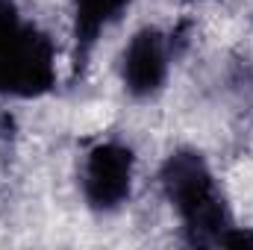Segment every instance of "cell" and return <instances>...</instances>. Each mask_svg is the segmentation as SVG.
<instances>
[{
    "label": "cell",
    "mask_w": 253,
    "mask_h": 250,
    "mask_svg": "<svg viewBox=\"0 0 253 250\" xmlns=\"http://www.w3.org/2000/svg\"><path fill=\"white\" fill-rule=\"evenodd\" d=\"M159 180H162L168 203L174 206L183 224L189 245L218 248L221 236L233 227V215L203 153L191 147L174 150L165 159Z\"/></svg>",
    "instance_id": "1"
},
{
    "label": "cell",
    "mask_w": 253,
    "mask_h": 250,
    "mask_svg": "<svg viewBox=\"0 0 253 250\" xmlns=\"http://www.w3.org/2000/svg\"><path fill=\"white\" fill-rule=\"evenodd\" d=\"M56 85L53 42L27 21H12L0 30V94L42 97Z\"/></svg>",
    "instance_id": "2"
},
{
    "label": "cell",
    "mask_w": 253,
    "mask_h": 250,
    "mask_svg": "<svg viewBox=\"0 0 253 250\" xmlns=\"http://www.w3.org/2000/svg\"><path fill=\"white\" fill-rule=\"evenodd\" d=\"M135 156L121 141H100L88 150L83 165V197L88 209L109 215L118 212L132 194Z\"/></svg>",
    "instance_id": "3"
},
{
    "label": "cell",
    "mask_w": 253,
    "mask_h": 250,
    "mask_svg": "<svg viewBox=\"0 0 253 250\" xmlns=\"http://www.w3.org/2000/svg\"><path fill=\"white\" fill-rule=\"evenodd\" d=\"M168 65H171V44L162 30L156 27H141L121 56V83L126 94L147 100L162 91L168 80Z\"/></svg>",
    "instance_id": "4"
},
{
    "label": "cell",
    "mask_w": 253,
    "mask_h": 250,
    "mask_svg": "<svg viewBox=\"0 0 253 250\" xmlns=\"http://www.w3.org/2000/svg\"><path fill=\"white\" fill-rule=\"evenodd\" d=\"M132 0H74V42H77V65L85 62L100 33L112 27Z\"/></svg>",
    "instance_id": "5"
},
{
    "label": "cell",
    "mask_w": 253,
    "mask_h": 250,
    "mask_svg": "<svg viewBox=\"0 0 253 250\" xmlns=\"http://www.w3.org/2000/svg\"><path fill=\"white\" fill-rule=\"evenodd\" d=\"M218 248H253V230H245V227H230L224 236H221V242H218Z\"/></svg>",
    "instance_id": "6"
},
{
    "label": "cell",
    "mask_w": 253,
    "mask_h": 250,
    "mask_svg": "<svg viewBox=\"0 0 253 250\" xmlns=\"http://www.w3.org/2000/svg\"><path fill=\"white\" fill-rule=\"evenodd\" d=\"M21 15L15 12V6H12V0H0V30H6L12 21H18Z\"/></svg>",
    "instance_id": "7"
},
{
    "label": "cell",
    "mask_w": 253,
    "mask_h": 250,
    "mask_svg": "<svg viewBox=\"0 0 253 250\" xmlns=\"http://www.w3.org/2000/svg\"><path fill=\"white\" fill-rule=\"evenodd\" d=\"M189 3H191V0H189Z\"/></svg>",
    "instance_id": "8"
}]
</instances>
